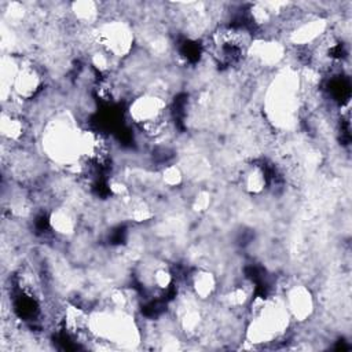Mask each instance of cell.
I'll return each mask as SVG.
<instances>
[{
	"label": "cell",
	"instance_id": "30bf717a",
	"mask_svg": "<svg viewBox=\"0 0 352 352\" xmlns=\"http://www.w3.org/2000/svg\"><path fill=\"white\" fill-rule=\"evenodd\" d=\"M190 289L198 300L210 298L217 289V279L213 272L208 270H198L190 276Z\"/></svg>",
	"mask_w": 352,
	"mask_h": 352
},
{
	"label": "cell",
	"instance_id": "9c48e42d",
	"mask_svg": "<svg viewBox=\"0 0 352 352\" xmlns=\"http://www.w3.org/2000/svg\"><path fill=\"white\" fill-rule=\"evenodd\" d=\"M239 182L246 192L252 195L261 194L268 184V176H267L265 168H263L258 164L248 165L239 176Z\"/></svg>",
	"mask_w": 352,
	"mask_h": 352
},
{
	"label": "cell",
	"instance_id": "7a4b0ae2",
	"mask_svg": "<svg viewBox=\"0 0 352 352\" xmlns=\"http://www.w3.org/2000/svg\"><path fill=\"white\" fill-rule=\"evenodd\" d=\"M131 121L148 138L161 136L168 125V103L158 92H144L129 103Z\"/></svg>",
	"mask_w": 352,
	"mask_h": 352
},
{
	"label": "cell",
	"instance_id": "277c9868",
	"mask_svg": "<svg viewBox=\"0 0 352 352\" xmlns=\"http://www.w3.org/2000/svg\"><path fill=\"white\" fill-rule=\"evenodd\" d=\"M43 88L44 73L41 69L30 60H21L11 85V98L16 99V102L25 103L36 98Z\"/></svg>",
	"mask_w": 352,
	"mask_h": 352
},
{
	"label": "cell",
	"instance_id": "8992f818",
	"mask_svg": "<svg viewBox=\"0 0 352 352\" xmlns=\"http://www.w3.org/2000/svg\"><path fill=\"white\" fill-rule=\"evenodd\" d=\"M0 131L4 140L21 143L29 133V124L21 111L4 109L1 113Z\"/></svg>",
	"mask_w": 352,
	"mask_h": 352
},
{
	"label": "cell",
	"instance_id": "6da1fadb",
	"mask_svg": "<svg viewBox=\"0 0 352 352\" xmlns=\"http://www.w3.org/2000/svg\"><path fill=\"white\" fill-rule=\"evenodd\" d=\"M250 314L246 338L253 345L274 342L286 333L292 322L283 297L258 296L250 304Z\"/></svg>",
	"mask_w": 352,
	"mask_h": 352
},
{
	"label": "cell",
	"instance_id": "3957f363",
	"mask_svg": "<svg viewBox=\"0 0 352 352\" xmlns=\"http://www.w3.org/2000/svg\"><path fill=\"white\" fill-rule=\"evenodd\" d=\"M94 41L98 48L106 51L118 60L131 54L135 43V33L128 22L113 19L96 28Z\"/></svg>",
	"mask_w": 352,
	"mask_h": 352
},
{
	"label": "cell",
	"instance_id": "5b68a950",
	"mask_svg": "<svg viewBox=\"0 0 352 352\" xmlns=\"http://www.w3.org/2000/svg\"><path fill=\"white\" fill-rule=\"evenodd\" d=\"M285 305L289 311L292 320L305 322L315 309V302L311 290L304 285L290 286L283 297Z\"/></svg>",
	"mask_w": 352,
	"mask_h": 352
},
{
	"label": "cell",
	"instance_id": "52a82bcc",
	"mask_svg": "<svg viewBox=\"0 0 352 352\" xmlns=\"http://www.w3.org/2000/svg\"><path fill=\"white\" fill-rule=\"evenodd\" d=\"M248 55H250L260 66H274L283 58L285 48L275 40H253Z\"/></svg>",
	"mask_w": 352,
	"mask_h": 352
},
{
	"label": "cell",
	"instance_id": "4fadbf2b",
	"mask_svg": "<svg viewBox=\"0 0 352 352\" xmlns=\"http://www.w3.org/2000/svg\"><path fill=\"white\" fill-rule=\"evenodd\" d=\"M162 183L168 187H177L183 182V172L177 165H168L161 172Z\"/></svg>",
	"mask_w": 352,
	"mask_h": 352
},
{
	"label": "cell",
	"instance_id": "ba28073f",
	"mask_svg": "<svg viewBox=\"0 0 352 352\" xmlns=\"http://www.w3.org/2000/svg\"><path fill=\"white\" fill-rule=\"evenodd\" d=\"M48 224L51 230L62 236H70L77 230V214L67 206H58L51 210L48 216Z\"/></svg>",
	"mask_w": 352,
	"mask_h": 352
},
{
	"label": "cell",
	"instance_id": "7c38bea8",
	"mask_svg": "<svg viewBox=\"0 0 352 352\" xmlns=\"http://www.w3.org/2000/svg\"><path fill=\"white\" fill-rule=\"evenodd\" d=\"M249 296H250V293L246 289V286L235 285L234 287L228 289V292L224 296V300H226V304L230 308L236 309V308H242V307H245L248 304V301L250 298Z\"/></svg>",
	"mask_w": 352,
	"mask_h": 352
},
{
	"label": "cell",
	"instance_id": "8fae6325",
	"mask_svg": "<svg viewBox=\"0 0 352 352\" xmlns=\"http://www.w3.org/2000/svg\"><path fill=\"white\" fill-rule=\"evenodd\" d=\"M70 12L78 23L84 26H92L99 19L100 8L94 1H76L72 4Z\"/></svg>",
	"mask_w": 352,
	"mask_h": 352
},
{
	"label": "cell",
	"instance_id": "5bb4252c",
	"mask_svg": "<svg viewBox=\"0 0 352 352\" xmlns=\"http://www.w3.org/2000/svg\"><path fill=\"white\" fill-rule=\"evenodd\" d=\"M210 205V195L206 191H201L195 195L194 201H192V208L198 212L206 210Z\"/></svg>",
	"mask_w": 352,
	"mask_h": 352
}]
</instances>
